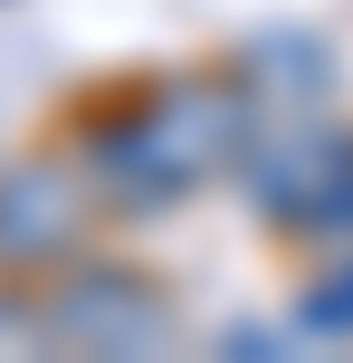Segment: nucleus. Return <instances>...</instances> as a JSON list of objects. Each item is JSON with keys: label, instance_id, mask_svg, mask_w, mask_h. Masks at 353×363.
<instances>
[{"label": "nucleus", "instance_id": "obj_6", "mask_svg": "<svg viewBox=\"0 0 353 363\" xmlns=\"http://www.w3.org/2000/svg\"><path fill=\"white\" fill-rule=\"evenodd\" d=\"M48 306H19V296H0V354H48Z\"/></svg>", "mask_w": 353, "mask_h": 363}, {"label": "nucleus", "instance_id": "obj_3", "mask_svg": "<svg viewBox=\"0 0 353 363\" xmlns=\"http://www.w3.org/2000/svg\"><path fill=\"white\" fill-rule=\"evenodd\" d=\"M86 230V182L48 153L0 172V268H57Z\"/></svg>", "mask_w": 353, "mask_h": 363}, {"label": "nucleus", "instance_id": "obj_4", "mask_svg": "<svg viewBox=\"0 0 353 363\" xmlns=\"http://www.w3.org/2000/svg\"><path fill=\"white\" fill-rule=\"evenodd\" d=\"M296 239H316V249H353V144H344V163L325 172V191L296 211Z\"/></svg>", "mask_w": 353, "mask_h": 363}, {"label": "nucleus", "instance_id": "obj_1", "mask_svg": "<svg viewBox=\"0 0 353 363\" xmlns=\"http://www.w3.org/2000/svg\"><path fill=\"white\" fill-rule=\"evenodd\" d=\"M248 134H258L248 86H229V77H172V86H153L125 125H105L86 153H96V172H105L115 211H163L172 191L220 182L248 153Z\"/></svg>", "mask_w": 353, "mask_h": 363}, {"label": "nucleus", "instance_id": "obj_5", "mask_svg": "<svg viewBox=\"0 0 353 363\" xmlns=\"http://www.w3.org/2000/svg\"><path fill=\"white\" fill-rule=\"evenodd\" d=\"M306 335H353V258L344 268H325V277H306Z\"/></svg>", "mask_w": 353, "mask_h": 363}, {"label": "nucleus", "instance_id": "obj_2", "mask_svg": "<svg viewBox=\"0 0 353 363\" xmlns=\"http://www.w3.org/2000/svg\"><path fill=\"white\" fill-rule=\"evenodd\" d=\"M48 335L76 354H163L172 345V306L153 296V277L134 268H96V258H57V287L38 296Z\"/></svg>", "mask_w": 353, "mask_h": 363}]
</instances>
